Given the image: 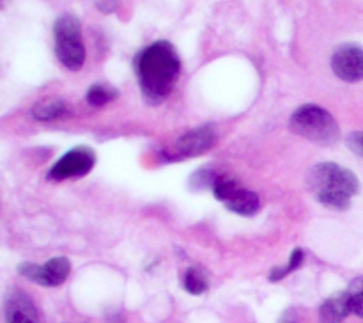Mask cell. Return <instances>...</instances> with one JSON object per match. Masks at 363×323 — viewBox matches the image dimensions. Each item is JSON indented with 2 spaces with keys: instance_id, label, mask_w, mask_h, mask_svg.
Returning <instances> with one entry per match:
<instances>
[{
  "instance_id": "obj_1",
  "label": "cell",
  "mask_w": 363,
  "mask_h": 323,
  "mask_svg": "<svg viewBox=\"0 0 363 323\" xmlns=\"http://www.w3.org/2000/svg\"><path fill=\"white\" fill-rule=\"evenodd\" d=\"M135 73L144 98L152 105H158L169 98L179 80V53L169 41L162 39L151 43L135 57Z\"/></svg>"
},
{
  "instance_id": "obj_2",
  "label": "cell",
  "mask_w": 363,
  "mask_h": 323,
  "mask_svg": "<svg viewBox=\"0 0 363 323\" xmlns=\"http://www.w3.org/2000/svg\"><path fill=\"white\" fill-rule=\"evenodd\" d=\"M307 185L321 204L339 212L350 208L351 197L360 192V181L354 173L333 162L312 167L307 174Z\"/></svg>"
},
{
  "instance_id": "obj_3",
  "label": "cell",
  "mask_w": 363,
  "mask_h": 323,
  "mask_svg": "<svg viewBox=\"0 0 363 323\" xmlns=\"http://www.w3.org/2000/svg\"><path fill=\"white\" fill-rule=\"evenodd\" d=\"M289 128L293 133L323 146H332L340 138V128L335 117L314 103H307L294 110Z\"/></svg>"
},
{
  "instance_id": "obj_4",
  "label": "cell",
  "mask_w": 363,
  "mask_h": 323,
  "mask_svg": "<svg viewBox=\"0 0 363 323\" xmlns=\"http://www.w3.org/2000/svg\"><path fill=\"white\" fill-rule=\"evenodd\" d=\"M55 55L66 70L78 71L85 62V46L82 41V25L74 14H60L53 23Z\"/></svg>"
},
{
  "instance_id": "obj_5",
  "label": "cell",
  "mask_w": 363,
  "mask_h": 323,
  "mask_svg": "<svg viewBox=\"0 0 363 323\" xmlns=\"http://www.w3.org/2000/svg\"><path fill=\"white\" fill-rule=\"evenodd\" d=\"M213 194L218 201H222L230 212L243 217H252L261 208V199L255 192L241 187L234 177L230 176H216L213 183Z\"/></svg>"
},
{
  "instance_id": "obj_6",
  "label": "cell",
  "mask_w": 363,
  "mask_h": 323,
  "mask_svg": "<svg viewBox=\"0 0 363 323\" xmlns=\"http://www.w3.org/2000/svg\"><path fill=\"white\" fill-rule=\"evenodd\" d=\"M18 272H20L21 277L39 284V286L55 288L60 286L69 275L71 261L66 256H57V258L48 259L45 265L25 261L18 266Z\"/></svg>"
},
{
  "instance_id": "obj_7",
  "label": "cell",
  "mask_w": 363,
  "mask_h": 323,
  "mask_svg": "<svg viewBox=\"0 0 363 323\" xmlns=\"http://www.w3.org/2000/svg\"><path fill=\"white\" fill-rule=\"evenodd\" d=\"M94 162V151L91 148H85V146H78L53 163L52 169L48 170V180L64 181L69 180V177H82L91 173Z\"/></svg>"
},
{
  "instance_id": "obj_8",
  "label": "cell",
  "mask_w": 363,
  "mask_h": 323,
  "mask_svg": "<svg viewBox=\"0 0 363 323\" xmlns=\"http://www.w3.org/2000/svg\"><path fill=\"white\" fill-rule=\"evenodd\" d=\"M216 131L211 124L194 128L181 135L174 146V153L169 156L170 160L176 158H191V156H201L208 153L215 146Z\"/></svg>"
},
{
  "instance_id": "obj_9",
  "label": "cell",
  "mask_w": 363,
  "mask_h": 323,
  "mask_svg": "<svg viewBox=\"0 0 363 323\" xmlns=\"http://www.w3.org/2000/svg\"><path fill=\"white\" fill-rule=\"evenodd\" d=\"M332 70L340 80L354 82L363 80V48L353 43L337 46L332 55Z\"/></svg>"
},
{
  "instance_id": "obj_10",
  "label": "cell",
  "mask_w": 363,
  "mask_h": 323,
  "mask_svg": "<svg viewBox=\"0 0 363 323\" xmlns=\"http://www.w3.org/2000/svg\"><path fill=\"white\" fill-rule=\"evenodd\" d=\"M4 316L6 323H41L34 300L20 288H11L6 293Z\"/></svg>"
},
{
  "instance_id": "obj_11",
  "label": "cell",
  "mask_w": 363,
  "mask_h": 323,
  "mask_svg": "<svg viewBox=\"0 0 363 323\" xmlns=\"http://www.w3.org/2000/svg\"><path fill=\"white\" fill-rule=\"evenodd\" d=\"M350 298L351 293L347 290L326 298L319 309V323H344L351 314Z\"/></svg>"
},
{
  "instance_id": "obj_12",
  "label": "cell",
  "mask_w": 363,
  "mask_h": 323,
  "mask_svg": "<svg viewBox=\"0 0 363 323\" xmlns=\"http://www.w3.org/2000/svg\"><path fill=\"white\" fill-rule=\"evenodd\" d=\"M67 105L60 98H46L32 106V117L38 121H53L66 116Z\"/></svg>"
},
{
  "instance_id": "obj_13",
  "label": "cell",
  "mask_w": 363,
  "mask_h": 323,
  "mask_svg": "<svg viewBox=\"0 0 363 323\" xmlns=\"http://www.w3.org/2000/svg\"><path fill=\"white\" fill-rule=\"evenodd\" d=\"M183 288L190 295H202L208 291L209 279L202 266H190L183 273Z\"/></svg>"
},
{
  "instance_id": "obj_14",
  "label": "cell",
  "mask_w": 363,
  "mask_h": 323,
  "mask_svg": "<svg viewBox=\"0 0 363 323\" xmlns=\"http://www.w3.org/2000/svg\"><path fill=\"white\" fill-rule=\"evenodd\" d=\"M117 96H119L117 89L110 87V85H106V84H94L87 89L85 99H87L89 105L103 106V105H106V103L113 102Z\"/></svg>"
},
{
  "instance_id": "obj_15",
  "label": "cell",
  "mask_w": 363,
  "mask_h": 323,
  "mask_svg": "<svg viewBox=\"0 0 363 323\" xmlns=\"http://www.w3.org/2000/svg\"><path fill=\"white\" fill-rule=\"evenodd\" d=\"M305 259V252L303 248H294L293 252H291V258H289V263H287L286 266H275V268L269 272L268 279L272 280V283H279V280H282L284 277H287L289 273H293L294 270H298L301 266V263H303Z\"/></svg>"
},
{
  "instance_id": "obj_16",
  "label": "cell",
  "mask_w": 363,
  "mask_h": 323,
  "mask_svg": "<svg viewBox=\"0 0 363 323\" xmlns=\"http://www.w3.org/2000/svg\"><path fill=\"white\" fill-rule=\"evenodd\" d=\"M347 146H350L351 151L363 156V131H353L347 137Z\"/></svg>"
},
{
  "instance_id": "obj_17",
  "label": "cell",
  "mask_w": 363,
  "mask_h": 323,
  "mask_svg": "<svg viewBox=\"0 0 363 323\" xmlns=\"http://www.w3.org/2000/svg\"><path fill=\"white\" fill-rule=\"evenodd\" d=\"M350 307H351V312H353V314H357V316H360V318H363V291H362V293L351 295Z\"/></svg>"
},
{
  "instance_id": "obj_18",
  "label": "cell",
  "mask_w": 363,
  "mask_h": 323,
  "mask_svg": "<svg viewBox=\"0 0 363 323\" xmlns=\"http://www.w3.org/2000/svg\"><path fill=\"white\" fill-rule=\"evenodd\" d=\"M121 0H98V9L103 11V13H113V11L119 7Z\"/></svg>"
},
{
  "instance_id": "obj_19",
  "label": "cell",
  "mask_w": 363,
  "mask_h": 323,
  "mask_svg": "<svg viewBox=\"0 0 363 323\" xmlns=\"http://www.w3.org/2000/svg\"><path fill=\"white\" fill-rule=\"evenodd\" d=\"M279 323H301V322H300V318H298V314L294 309H287V311L282 312Z\"/></svg>"
},
{
  "instance_id": "obj_20",
  "label": "cell",
  "mask_w": 363,
  "mask_h": 323,
  "mask_svg": "<svg viewBox=\"0 0 363 323\" xmlns=\"http://www.w3.org/2000/svg\"><path fill=\"white\" fill-rule=\"evenodd\" d=\"M347 291H350L351 295L354 293H362L363 291V275H358L357 279H353L350 283V288H347Z\"/></svg>"
},
{
  "instance_id": "obj_21",
  "label": "cell",
  "mask_w": 363,
  "mask_h": 323,
  "mask_svg": "<svg viewBox=\"0 0 363 323\" xmlns=\"http://www.w3.org/2000/svg\"><path fill=\"white\" fill-rule=\"evenodd\" d=\"M106 322L108 323H124V314L117 309H113L112 312H106Z\"/></svg>"
}]
</instances>
